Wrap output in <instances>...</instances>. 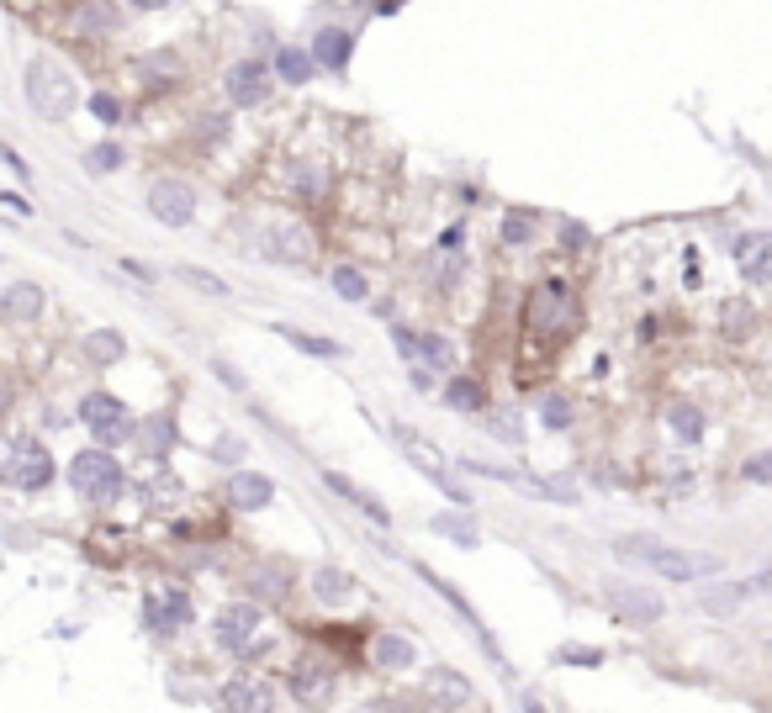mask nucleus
I'll list each match as a JSON object with an SVG mask.
<instances>
[{
    "label": "nucleus",
    "mask_w": 772,
    "mask_h": 713,
    "mask_svg": "<svg viewBox=\"0 0 772 713\" xmlns=\"http://www.w3.org/2000/svg\"><path fill=\"white\" fill-rule=\"evenodd\" d=\"M619 560H646L656 566L667 581H698V576H714L720 571V555H704V550H667L656 539H619L614 544Z\"/></svg>",
    "instance_id": "1"
},
{
    "label": "nucleus",
    "mask_w": 772,
    "mask_h": 713,
    "mask_svg": "<svg viewBox=\"0 0 772 713\" xmlns=\"http://www.w3.org/2000/svg\"><path fill=\"white\" fill-rule=\"evenodd\" d=\"M27 101H32V111H43L48 122H64L69 111H75L80 90H75V80H69L64 64L32 59V64H27Z\"/></svg>",
    "instance_id": "2"
},
{
    "label": "nucleus",
    "mask_w": 772,
    "mask_h": 713,
    "mask_svg": "<svg viewBox=\"0 0 772 713\" xmlns=\"http://www.w3.org/2000/svg\"><path fill=\"white\" fill-rule=\"evenodd\" d=\"M577 296L566 280H545V286L529 291V307H524V323L529 333H572L577 328Z\"/></svg>",
    "instance_id": "3"
},
{
    "label": "nucleus",
    "mask_w": 772,
    "mask_h": 713,
    "mask_svg": "<svg viewBox=\"0 0 772 713\" xmlns=\"http://www.w3.org/2000/svg\"><path fill=\"white\" fill-rule=\"evenodd\" d=\"M69 481H75V492L85 502H117L122 497V465L106 455V449H80L75 460H69Z\"/></svg>",
    "instance_id": "4"
},
{
    "label": "nucleus",
    "mask_w": 772,
    "mask_h": 713,
    "mask_svg": "<svg viewBox=\"0 0 772 713\" xmlns=\"http://www.w3.org/2000/svg\"><path fill=\"white\" fill-rule=\"evenodd\" d=\"M80 418H85V428L101 439V449H112V444H127L138 434L133 428V418H127V407L112 397V391H90V397L80 402Z\"/></svg>",
    "instance_id": "5"
},
{
    "label": "nucleus",
    "mask_w": 772,
    "mask_h": 713,
    "mask_svg": "<svg viewBox=\"0 0 772 713\" xmlns=\"http://www.w3.org/2000/svg\"><path fill=\"white\" fill-rule=\"evenodd\" d=\"M397 349L413 360V386L424 391V386H434V375H450L455 370V354H450V344L445 339H434V333H408V328H397Z\"/></svg>",
    "instance_id": "6"
},
{
    "label": "nucleus",
    "mask_w": 772,
    "mask_h": 713,
    "mask_svg": "<svg viewBox=\"0 0 772 713\" xmlns=\"http://www.w3.org/2000/svg\"><path fill=\"white\" fill-rule=\"evenodd\" d=\"M6 481L22 486V492H43V486L53 481V455L38 439H11V449H6Z\"/></svg>",
    "instance_id": "7"
},
{
    "label": "nucleus",
    "mask_w": 772,
    "mask_h": 713,
    "mask_svg": "<svg viewBox=\"0 0 772 713\" xmlns=\"http://www.w3.org/2000/svg\"><path fill=\"white\" fill-rule=\"evenodd\" d=\"M149 212H154V222H164V228H186V222L196 217V191L186 180H154Z\"/></svg>",
    "instance_id": "8"
},
{
    "label": "nucleus",
    "mask_w": 772,
    "mask_h": 713,
    "mask_svg": "<svg viewBox=\"0 0 772 713\" xmlns=\"http://www.w3.org/2000/svg\"><path fill=\"white\" fill-rule=\"evenodd\" d=\"M212 629H217V645H223V650L249 655L254 650V634H260V608H254V603H233V608L217 613Z\"/></svg>",
    "instance_id": "9"
},
{
    "label": "nucleus",
    "mask_w": 772,
    "mask_h": 713,
    "mask_svg": "<svg viewBox=\"0 0 772 713\" xmlns=\"http://www.w3.org/2000/svg\"><path fill=\"white\" fill-rule=\"evenodd\" d=\"M328 687H334V661H323V655H302L297 671H291V692H297V703L318 708L328 698Z\"/></svg>",
    "instance_id": "10"
},
{
    "label": "nucleus",
    "mask_w": 772,
    "mask_h": 713,
    "mask_svg": "<svg viewBox=\"0 0 772 713\" xmlns=\"http://www.w3.org/2000/svg\"><path fill=\"white\" fill-rule=\"evenodd\" d=\"M735 265H741L746 286H767L772 280V233H746L735 243Z\"/></svg>",
    "instance_id": "11"
},
{
    "label": "nucleus",
    "mask_w": 772,
    "mask_h": 713,
    "mask_svg": "<svg viewBox=\"0 0 772 713\" xmlns=\"http://www.w3.org/2000/svg\"><path fill=\"white\" fill-rule=\"evenodd\" d=\"M223 85H228V101H233V106H260V101L270 96V80H265V64H260V59L233 64Z\"/></svg>",
    "instance_id": "12"
},
{
    "label": "nucleus",
    "mask_w": 772,
    "mask_h": 713,
    "mask_svg": "<svg viewBox=\"0 0 772 713\" xmlns=\"http://www.w3.org/2000/svg\"><path fill=\"white\" fill-rule=\"evenodd\" d=\"M244 587H249L254 603H270L275 608V603H286V592H291V566H286V560H260V566L249 571Z\"/></svg>",
    "instance_id": "13"
},
{
    "label": "nucleus",
    "mask_w": 772,
    "mask_h": 713,
    "mask_svg": "<svg viewBox=\"0 0 772 713\" xmlns=\"http://www.w3.org/2000/svg\"><path fill=\"white\" fill-rule=\"evenodd\" d=\"M265 243V259H281V265H297V259H307V233L297 228V222H270V228L260 233Z\"/></svg>",
    "instance_id": "14"
},
{
    "label": "nucleus",
    "mask_w": 772,
    "mask_h": 713,
    "mask_svg": "<svg viewBox=\"0 0 772 713\" xmlns=\"http://www.w3.org/2000/svg\"><path fill=\"white\" fill-rule=\"evenodd\" d=\"M424 698H429L434 708H466L476 692H471V682L461 677V671H445V666H439V671H429V677H424Z\"/></svg>",
    "instance_id": "15"
},
{
    "label": "nucleus",
    "mask_w": 772,
    "mask_h": 713,
    "mask_svg": "<svg viewBox=\"0 0 772 713\" xmlns=\"http://www.w3.org/2000/svg\"><path fill=\"white\" fill-rule=\"evenodd\" d=\"M228 502H233V508H244V513H260V508H270V502H275V481L270 476H254V471H238L228 481Z\"/></svg>",
    "instance_id": "16"
},
{
    "label": "nucleus",
    "mask_w": 772,
    "mask_h": 713,
    "mask_svg": "<svg viewBox=\"0 0 772 713\" xmlns=\"http://www.w3.org/2000/svg\"><path fill=\"white\" fill-rule=\"evenodd\" d=\"M466 471H476V476H492V481H508V486H524V492H535V497H550V502H577V492H572V486H550V481H535V476L503 471V465H476V460H466Z\"/></svg>",
    "instance_id": "17"
},
{
    "label": "nucleus",
    "mask_w": 772,
    "mask_h": 713,
    "mask_svg": "<svg viewBox=\"0 0 772 713\" xmlns=\"http://www.w3.org/2000/svg\"><path fill=\"white\" fill-rule=\"evenodd\" d=\"M217 703H223V713H270V687L254 677H233Z\"/></svg>",
    "instance_id": "18"
},
{
    "label": "nucleus",
    "mask_w": 772,
    "mask_h": 713,
    "mask_svg": "<svg viewBox=\"0 0 772 713\" xmlns=\"http://www.w3.org/2000/svg\"><path fill=\"white\" fill-rule=\"evenodd\" d=\"M323 481H328V492H339L344 502H355V508H360L365 518H376L381 529H386V523H392V513H386V502H381L376 492H365L360 481H349V476H339V471H323Z\"/></svg>",
    "instance_id": "19"
},
{
    "label": "nucleus",
    "mask_w": 772,
    "mask_h": 713,
    "mask_svg": "<svg viewBox=\"0 0 772 713\" xmlns=\"http://www.w3.org/2000/svg\"><path fill=\"white\" fill-rule=\"evenodd\" d=\"M609 603L624 613V618H640V624H656L661 613V597L656 592H646V587H609Z\"/></svg>",
    "instance_id": "20"
},
{
    "label": "nucleus",
    "mask_w": 772,
    "mask_h": 713,
    "mask_svg": "<svg viewBox=\"0 0 772 713\" xmlns=\"http://www.w3.org/2000/svg\"><path fill=\"white\" fill-rule=\"evenodd\" d=\"M349 53H355V32H344V27H323L318 43H312V59L323 69H344Z\"/></svg>",
    "instance_id": "21"
},
{
    "label": "nucleus",
    "mask_w": 772,
    "mask_h": 713,
    "mask_svg": "<svg viewBox=\"0 0 772 713\" xmlns=\"http://www.w3.org/2000/svg\"><path fill=\"white\" fill-rule=\"evenodd\" d=\"M180 624H191V597L180 587H170L164 597L149 603V629H180Z\"/></svg>",
    "instance_id": "22"
},
{
    "label": "nucleus",
    "mask_w": 772,
    "mask_h": 713,
    "mask_svg": "<svg viewBox=\"0 0 772 713\" xmlns=\"http://www.w3.org/2000/svg\"><path fill=\"white\" fill-rule=\"evenodd\" d=\"M349 592H355V576H349V571H339V566H318V571H312V597H318V603H344Z\"/></svg>",
    "instance_id": "23"
},
{
    "label": "nucleus",
    "mask_w": 772,
    "mask_h": 713,
    "mask_svg": "<svg viewBox=\"0 0 772 713\" xmlns=\"http://www.w3.org/2000/svg\"><path fill=\"white\" fill-rule=\"evenodd\" d=\"M138 444H143V460H164L175 449V423L170 418H149L138 428Z\"/></svg>",
    "instance_id": "24"
},
{
    "label": "nucleus",
    "mask_w": 772,
    "mask_h": 713,
    "mask_svg": "<svg viewBox=\"0 0 772 713\" xmlns=\"http://www.w3.org/2000/svg\"><path fill=\"white\" fill-rule=\"evenodd\" d=\"M275 333H281V339H286L291 349H302V354H318V360H339V354H344L334 339H318V333H302V328H291V323H281Z\"/></svg>",
    "instance_id": "25"
},
{
    "label": "nucleus",
    "mask_w": 772,
    "mask_h": 713,
    "mask_svg": "<svg viewBox=\"0 0 772 713\" xmlns=\"http://www.w3.org/2000/svg\"><path fill=\"white\" fill-rule=\"evenodd\" d=\"M371 655H376V666H386V671H402V666H413V645L402 640V634H376Z\"/></svg>",
    "instance_id": "26"
},
{
    "label": "nucleus",
    "mask_w": 772,
    "mask_h": 713,
    "mask_svg": "<svg viewBox=\"0 0 772 713\" xmlns=\"http://www.w3.org/2000/svg\"><path fill=\"white\" fill-rule=\"evenodd\" d=\"M667 428H672V434L683 439V444L704 439V418H698V407H693V402H672V407H667Z\"/></svg>",
    "instance_id": "27"
},
{
    "label": "nucleus",
    "mask_w": 772,
    "mask_h": 713,
    "mask_svg": "<svg viewBox=\"0 0 772 713\" xmlns=\"http://www.w3.org/2000/svg\"><path fill=\"white\" fill-rule=\"evenodd\" d=\"M85 354L96 365H112V360H122V354H127V344L117 339L112 328H101V333H85Z\"/></svg>",
    "instance_id": "28"
},
{
    "label": "nucleus",
    "mask_w": 772,
    "mask_h": 713,
    "mask_svg": "<svg viewBox=\"0 0 772 713\" xmlns=\"http://www.w3.org/2000/svg\"><path fill=\"white\" fill-rule=\"evenodd\" d=\"M312 64H318V59H312V53H302V48H281V53H275V69H281L291 85H307V80H312Z\"/></svg>",
    "instance_id": "29"
},
{
    "label": "nucleus",
    "mask_w": 772,
    "mask_h": 713,
    "mask_svg": "<svg viewBox=\"0 0 772 713\" xmlns=\"http://www.w3.org/2000/svg\"><path fill=\"white\" fill-rule=\"evenodd\" d=\"M38 312H43V291L38 286H27V280H22V286L6 291V317H38Z\"/></svg>",
    "instance_id": "30"
},
{
    "label": "nucleus",
    "mask_w": 772,
    "mask_h": 713,
    "mask_svg": "<svg viewBox=\"0 0 772 713\" xmlns=\"http://www.w3.org/2000/svg\"><path fill=\"white\" fill-rule=\"evenodd\" d=\"M175 280H180V286H196L201 296H228L223 280H217L212 270H196V265H175Z\"/></svg>",
    "instance_id": "31"
},
{
    "label": "nucleus",
    "mask_w": 772,
    "mask_h": 713,
    "mask_svg": "<svg viewBox=\"0 0 772 713\" xmlns=\"http://www.w3.org/2000/svg\"><path fill=\"white\" fill-rule=\"evenodd\" d=\"M117 164H122V148H117V143H96V148L85 154V170H90V175H112Z\"/></svg>",
    "instance_id": "32"
},
{
    "label": "nucleus",
    "mask_w": 772,
    "mask_h": 713,
    "mask_svg": "<svg viewBox=\"0 0 772 713\" xmlns=\"http://www.w3.org/2000/svg\"><path fill=\"white\" fill-rule=\"evenodd\" d=\"M334 291L344 296V302H365V275L355 265H339L334 270Z\"/></svg>",
    "instance_id": "33"
},
{
    "label": "nucleus",
    "mask_w": 772,
    "mask_h": 713,
    "mask_svg": "<svg viewBox=\"0 0 772 713\" xmlns=\"http://www.w3.org/2000/svg\"><path fill=\"white\" fill-rule=\"evenodd\" d=\"M487 402V391L476 386V381H450V407H461V412H476Z\"/></svg>",
    "instance_id": "34"
},
{
    "label": "nucleus",
    "mask_w": 772,
    "mask_h": 713,
    "mask_svg": "<svg viewBox=\"0 0 772 713\" xmlns=\"http://www.w3.org/2000/svg\"><path fill=\"white\" fill-rule=\"evenodd\" d=\"M529 238H535V217H529V212L503 217V243H513V249H519V243H529Z\"/></svg>",
    "instance_id": "35"
},
{
    "label": "nucleus",
    "mask_w": 772,
    "mask_h": 713,
    "mask_svg": "<svg viewBox=\"0 0 772 713\" xmlns=\"http://www.w3.org/2000/svg\"><path fill=\"white\" fill-rule=\"evenodd\" d=\"M540 423L545 428H566V423H572V402H566L561 391H556V397H545L540 402Z\"/></svg>",
    "instance_id": "36"
},
{
    "label": "nucleus",
    "mask_w": 772,
    "mask_h": 713,
    "mask_svg": "<svg viewBox=\"0 0 772 713\" xmlns=\"http://www.w3.org/2000/svg\"><path fill=\"white\" fill-rule=\"evenodd\" d=\"M143 69H149V74H159V85H164V80L175 85V74H180V59H175V53H154V59H143Z\"/></svg>",
    "instance_id": "37"
},
{
    "label": "nucleus",
    "mask_w": 772,
    "mask_h": 713,
    "mask_svg": "<svg viewBox=\"0 0 772 713\" xmlns=\"http://www.w3.org/2000/svg\"><path fill=\"white\" fill-rule=\"evenodd\" d=\"M434 534H450V539H461V544H476V529L471 523H461V518H434Z\"/></svg>",
    "instance_id": "38"
},
{
    "label": "nucleus",
    "mask_w": 772,
    "mask_h": 713,
    "mask_svg": "<svg viewBox=\"0 0 772 713\" xmlns=\"http://www.w3.org/2000/svg\"><path fill=\"white\" fill-rule=\"evenodd\" d=\"M149 497H154V508H175V497H180V481H175V476H170V481H164V476H159Z\"/></svg>",
    "instance_id": "39"
},
{
    "label": "nucleus",
    "mask_w": 772,
    "mask_h": 713,
    "mask_svg": "<svg viewBox=\"0 0 772 713\" xmlns=\"http://www.w3.org/2000/svg\"><path fill=\"white\" fill-rule=\"evenodd\" d=\"M75 22H80L85 32H96V27H112V11H106V6H90V11L75 16Z\"/></svg>",
    "instance_id": "40"
},
{
    "label": "nucleus",
    "mask_w": 772,
    "mask_h": 713,
    "mask_svg": "<svg viewBox=\"0 0 772 713\" xmlns=\"http://www.w3.org/2000/svg\"><path fill=\"white\" fill-rule=\"evenodd\" d=\"M90 111H96L101 122H117V117H122V106H117L112 96H90Z\"/></svg>",
    "instance_id": "41"
},
{
    "label": "nucleus",
    "mask_w": 772,
    "mask_h": 713,
    "mask_svg": "<svg viewBox=\"0 0 772 713\" xmlns=\"http://www.w3.org/2000/svg\"><path fill=\"white\" fill-rule=\"evenodd\" d=\"M561 661H572V666H598L603 655H598V650H577V645H566V650H561Z\"/></svg>",
    "instance_id": "42"
},
{
    "label": "nucleus",
    "mask_w": 772,
    "mask_h": 713,
    "mask_svg": "<svg viewBox=\"0 0 772 713\" xmlns=\"http://www.w3.org/2000/svg\"><path fill=\"white\" fill-rule=\"evenodd\" d=\"M223 133H228V117H223V111H217V117H201V138H212V143H217Z\"/></svg>",
    "instance_id": "43"
},
{
    "label": "nucleus",
    "mask_w": 772,
    "mask_h": 713,
    "mask_svg": "<svg viewBox=\"0 0 772 713\" xmlns=\"http://www.w3.org/2000/svg\"><path fill=\"white\" fill-rule=\"evenodd\" d=\"M746 481H772V455L751 460V465H746Z\"/></svg>",
    "instance_id": "44"
},
{
    "label": "nucleus",
    "mask_w": 772,
    "mask_h": 713,
    "mask_svg": "<svg viewBox=\"0 0 772 713\" xmlns=\"http://www.w3.org/2000/svg\"><path fill=\"white\" fill-rule=\"evenodd\" d=\"M6 164H11V175H16V180H27V175H32L27 164H22V154H16V148H6Z\"/></svg>",
    "instance_id": "45"
},
{
    "label": "nucleus",
    "mask_w": 772,
    "mask_h": 713,
    "mask_svg": "<svg viewBox=\"0 0 772 713\" xmlns=\"http://www.w3.org/2000/svg\"><path fill=\"white\" fill-rule=\"evenodd\" d=\"M0 206H11V212H16V217H27V212H32V206H27L22 196H16V191H11V196H0Z\"/></svg>",
    "instance_id": "46"
},
{
    "label": "nucleus",
    "mask_w": 772,
    "mask_h": 713,
    "mask_svg": "<svg viewBox=\"0 0 772 713\" xmlns=\"http://www.w3.org/2000/svg\"><path fill=\"white\" fill-rule=\"evenodd\" d=\"M138 11H159V6H170V0H133Z\"/></svg>",
    "instance_id": "47"
}]
</instances>
